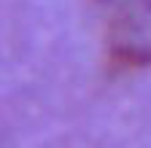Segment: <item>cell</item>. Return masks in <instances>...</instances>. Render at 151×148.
<instances>
[{"mask_svg":"<svg viewBox=\"0 0 151 148\" xmlns=\"http://www.w3.org/2000/svg\"><path fill=\"white\" fill-rule=\"evenodd\" d=\"M111 19V62L135 67L151 62V0H97Z\"/></svg>","mask_w":151,"mask_h":148,"instance_id":"1","label":"cell"}]
</instances>
